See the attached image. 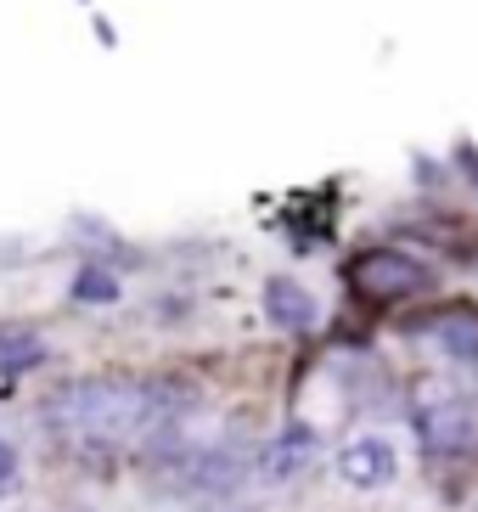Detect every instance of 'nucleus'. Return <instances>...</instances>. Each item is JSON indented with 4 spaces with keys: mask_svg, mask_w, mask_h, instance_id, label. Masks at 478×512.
<instances>
[{
    "mask_svg": "<svg viewBox=\"0 0 478 512\" xmlns=\"http://www.w3.org/2000/svg\"><path fill=\"white\" fill-rule=\"evenodd\" d=\"M40 417L62 445L124 451V445H147L175 417V406L147 377H74V383L45 394Z\"/></svg>",
    "mask_w": 478,
    "mask_h": 512,
    "instance_id": "nucleus-1",
    "label": "nucleus"
},
{
    "mask_svg": "<svg viewBox=\"0 0 478 512\" xmlns=\"http://www.w3.org/2000/svg\"><path fill=\"white\" fill-rule=\"evenodd\" d=\"M248 467H254V456L242 451L237 439H192V445H186L164 473H169V484H175L180 496L225 501V496H237V490H242Z\"/></svg>",
    "mask_w": 478,
    "mask_h": 512,
    "instance_id": "nucleus-2",
    "label": "nucleus"
},
{
    "mask_svg": "<svg viewBox=\"0 0 478 512\" xmlns=\"http://www.w3.org/2000/svg\"><path fill=\"white\" fill-rule=\"evenodd\" d=\"M411 428H417L422 451H434V456L473 451V439H478L473 406H467L456 389H439V383H428V389L417 394V406H411Z\"/></svg>",
    "mask_w": 478,
    "mask_h": 512,
    "instance_id": "nucleus-3",
    "label": "nucleus"
},
{
    "mask_svg": "<svg viewBox=\"0 0 478 512\" xmlns=\"http://www.w3.org/2000/svg\"><path fill=\"white\" fill-rule=\"evenodd\" d=\"M349 282H355V293H366V299H411V293H422V287L434 282V271H428L422 259L400 254V248H372V254L355 259Z\"/></svg>",
    "mask_w": 478,
    "mask_h": 512,
    "instance_id": "nucleus-4",
    "label": "nucleus"
},
{
    "mask_svg": "<svg viewBox=\"0 0 478 512\" xmlns=\"http://www.w3.org/2000/svg\"><path fill=\"white\" fill-rule=\"evenodd\" d=\"M394 473H400V451L383 434H355L338 451V479L355 490H383V484H394Z\"/></svg>",
    "mask_w": 478,
    "mask_h": 512,
    "instance_id": "nucleus-5",
    "label": "nucleus"
},
{
    "mask_svg": "<svg viewBox=\"0 0 478 512\" xmlns=\"http://www.w3.org/2000/svg\"><path fill=\"white\" fill-rule=\"evenodd\" d=\"M315 456H321V434L310 422H287L282 434L259 451V473H265V484H293L299 473H310Z\"/></svg>",
    "mask_w": 478,
    "mask_h": 512,
    "instance_id": "nucleus-6",
    "label": "nucleus"
},
{
    "mask_svg": "<svg viewBox=\"0 0 478 512\" xmlns=\"http://www.w3.org/2000/svg\"><path fill=\"white\" fill-rule=\"evenodd\" d=\"M265 316H270V327H282V332H310L321 310H315V293L304 282L270 276L265 282Z\"/></svg>",
    "mask_w": 478,
    "mask_h": 512,
    "instance_id": "nucleus-7",
    "label": "nucleus"
},
{
    "mask_svg": "<svg viewBox=\"0 0 478 512\" xmlns=\"http://www.w3.org/2000/svg\"><path fill=\"white\" fill-rule=\"evenodd\" d=\"M428 338H434V349L445 355V361L478 366V310L473 304H462V310H439L434 327H428Z\"/></svg>",
    "mask_w": 478,
    "mask_h": 512,
    "instance_id": "nucleus-8",
    "label": "nucleus"
},
{
    "mask_svg": "<svg viewBox=\"0 0 478 512\" xmlns=\"http://www.w3.org/2000/svg\"><path fill=\"white\" fill-rule=\"evenodd\" d=\"M74 304H119V276L107 271V265H85V271H74Z\"/></svg>",
    "mask_w": 478,
    "mask_h": 512,
    "instance_id": "nucleus-9",
    "label": "nucleus"
},
{
    "mask_svg": "<svg viewBox=\"0 0 478 512\" xmlns=\"http://www.w3.org/2000/svg\"><path fill=\"white\" fill-rule=\"evenodd\" d=\"M45 361V344L29 332H0V372H29Z\"/></svg>",
    "mask_w": 478,
    "mask_h": 512,
    "instance_id": "nucleus-10",
    "label": "nucleus"
},
{
    "mask_svg": "<svg viewBox=\"0 0 478 512\" xmlns=\"http://www.w3.org/2000/svg\"><path fill=\"white\" fill-rule=\"evenodd\" d=\"M17 490V451H12V439H0V501Z\"/></svg>",
    "mask_w": 478,
    "mask_h": 512,
    "instance_id": "nucleus-11",
    "label": "nucleus"
},
{
    "mask_svg": "<svg viewBox=\"0 0 478 512\" xmlns=\"http://www.w3.org/2000/svg\"><path fill=\"white\" fill-rule=\"evenodd\" d=\"M79 512H85V507H79Z\"/></svg>",
    "mask_w": 478,
    "mask_h": 512,
    "instance_id": "nucleus-12",
    "label": "nucleus"
}]
</instances>
